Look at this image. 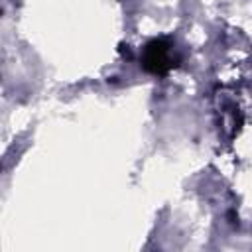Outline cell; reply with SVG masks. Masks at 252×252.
<instances>
[{
	"mask_svg": "<svg viewBox=\"0 0 252 252\" xmlns=\"http://www.w3.org/2000/svg\"><path fill=\"white\" fill-rule=\"evenodd\" d=\"M179 57L173 53V43L165 37L150 39L142 51V67L152 75H165L177 67Z\"/></svg>",
	"mask_w": 252,
	"mask_h": 252,
	"instance_id": "1",
	"label": "cell"
}]
</instances>
